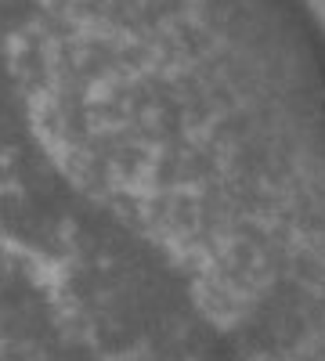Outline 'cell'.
<instances>
[{
	"label": "cell",
	"mask_w": 325,
	"mask_h": 361,
	"mask_svg": "<svg viewBox=\"0 0 325 361\" xmlns=\"http://www.w3.org/2000/svg\"><path fill=\"white\" fill-rule=\"evenodd\" d=\"M311 4H314V11H321V15H325V0H311Z\"/></svg>",
	"instance_id": "1"
}]
</instances>
